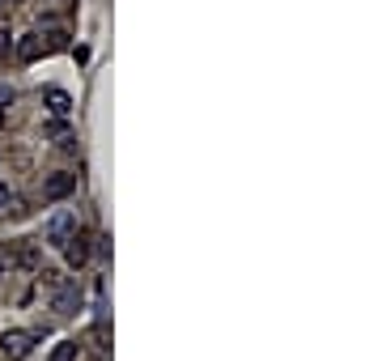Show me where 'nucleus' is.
Listing matches in <instances>:
<instances>
[{"mask_svg": "<svg viewBox=\"0 0 382 361\" xmlns=\"http://www.w3.org/2000/svg\"><path fill=\"white\" fill-rule=\"evenodd\" d=\"M77 191V175L73 170H51L47 179H43V200H51V204H56V200H68Z\"/></svg>", "mask_w": 382, "mask_h": 361, "instance_id": "nucleus-1", "label": "nucleus"}, {"mask_svg": "<svg viewBox=\"0 0 382 361\" xmlns=\"http://www.w3.org/2000/svg\"><path fill=\"white\" fill-rule=\"evenodd\" d=\"M73 230H77V213L73 209H56V213H51V221H47V242L51 246H64L73 238Z\"/></svg>", "mask_w": 382, "mask_h": 361, "instance_id": "nucleus-2", "label": "nucleus"}, {"mask_svg": "<svg viewBox=\"0 0 382 361\" xmlns=\"http://www.w3.org/2000/svg\"><path fill=\"white\" fill-rule=\"evenodd\" d=\"M30 348H34L30 332H5V336H0V357H5V361H26Z\"/></svg>", "mask_w": 382, "mask_h": 361, "instance_id": "nucleus-3", "label": "nucleus"}, {"mask_svg": "<svg viewBox=\"0 0 382 361\" xmlns=\"http://www.w3.org/2000/svg\"><path fill=\"white\" fill-rule=\"evenodd\" d=\"M51 306H56L60 315H77V306H81L77 281H56V297H51Z\"/></svg>", "mask_w": 382, "mask_h": 361, "instance_id": "nucleus-4", "label": "nucleus"}, {"mask_svg": "<svg viewBox=\"0 0 382 361\" xmlns=\"http://www.w3.org/2000/svg\"><path fill=\"white\" fill-rule=\"evenodd\" d=\"M64 255H68L73 268H81V264L89 260V234H77V230H73V238L64 242Z\"/></svg>", "mask_w": 382, "mask_h": 361, "instance_id": "nucleus-5", "label": "nucleus"}, {"mask_svg": "<svg viewBox=\"0 0 382 361\" xmlns=\"http://www.w3.org/2000/svg\"><path fill=\"white\" fill-rule=\"evenodd\" d=\"M47 107L56 111V115H68V111H73V98H68L64 89H47Z\"/></svg>", "mask_w": 382, "mask_h": 361, "instance_id": "nucleus-6", "label": "nucleus"}, {"mask_svg": "<svg viewBox=\"0 0 382 361\" xmlns=\"http://www.w3.org/2000/svg\"><path fill=\"white\" fill-rule=\"evenodd\" d=\"M81 357V344L77 340H60L56 348H51V361H77Z\"/></svg>", "mask_w": 382, "mask_h": 361, "instance_id": "nucleus-7", "label": "nucleus"}, {"mask_svg": "<svg viewBox=\"0 0 382 361\" xmlns=\"http://www.w3.org/2000/svg\"><path fill=\"white\" fill-rule=\"evenodd\" d=\"M43 30H47V38H51V47H68V30L64 26H56V22H51V17H43Z\"/></svg>", "mask_w": 382, "mask_h": 361, "instance_id": "nucleus-8", "label": "nucleus"}, {"mask_svg": "<svg viewBox=\"0 0 382 361\" xmlns=\"http://www.w3.org/2000/svg\"><path fill=\"white\" fill-rule=\"evenodd\" d=\"M13 51H17V56L30 64V60H38V51H43V43L38 38H22V43H13Z\"/></svg>", "mask_w": 382, "mask_h": 361, "instance_id": "nucleus-9", "label": "nucleus"}, {"mask_svg": "<svg viewBox=\"0 0 382 361\" xmlns=\"http://www.w3.org/2000/svg\"><path fill=\"white\" fill-rule=\"evenodd\" d=\"M13 43H17V38H13L9 30H0V64H5V60L13 56Z\"/></svg>", "mask_w": 382, "mask_h": 361, "instance_id": "nucleus-10", "label": "nucleus"}, {"mask_svg": "<svg viewBox=\"0 0 382 361\" xmlns=\"http://www.w3.org/2000/svg\"><path fill=\"white\" fill-rule=\"evenodd\" d=\"M5 102H13V89H9V85H0V107H5Z\"/></svg>", "mask_w": 382, "mask_h": 361, "instance_id": "nucleus-11", "label": "nucleus"}, {"mask_svg": "<svg viewBox=\"0 0 382 361\" xmlns=\"http://www.w3.org/2000/svg\"><path fill=\"white\" fill-rule=\"evenodd\" d=\"M5 204H9V187H5V183H0V209H5Z\"/></svg>", "mask_w": 382, "mask_h": 361, "instance_id": "nucleus-12", "label": "nucleus"}, {"mask_svg": "<svg viewBox=\"0 0 382 361\" xmlns=\"http://www.w3.org/2000/svg\"><path fill=\"white\" fill-rule=\"evenodd\" d=\"M5 268H9V264H5V251H0V277H5Z\"/></svg>", "mask_w": 382, "mask_h": 361, "instance_id": "nucleus-13", "label": "nucleus"}, {"mask_svg": "<svg viewBox=\"0 0 382 361\" xmlns=\"http://www.w3.org/2000/svg\"><path fill=\"white\" fill-rule=\"evenodd\" d=\"M5 119H9V111H5V107H0V128H5Z\"/></svg>", "mask_w": 382, "mask_h": 361, "instance_id": "nucleus-14", "label": "nucleus"}, {"mask_svg": "<svg viewBox=\"0 0 382 361\" xmlns=\"http://www.w3.org/2000/svg\"><path fill=\"white\" fill-rule=\"evenodd\" d=\"M5 9H9V0H0V13H5Z\"/></svg>", "mask_w": 382, "mask_h": 361, "instance_id": "nucleus-15", "label": "nucleus"}, {"mask_svg": "<svg viewBox=\"0 0 382 361\" xmlns=\"http://www.w3.org/2000/svg\"><path fill=\"white\" fill-rule=\"evenodd\" d=\"M51 5H60V0H51Z\"/></svg>", "mask_w": 382, "mask_h": 361, "instance_id": "nucleus-16", "label": "nucleus"}, {"mask_svg": "<svg viewBox=\"0 0 382 361\" xmlns=\"http://www.w3.org/2000/svg\"><path fill=\"white\" fill-rule=\"evenodd\" d=\"M9 5H17V0H9Z\"/></svg>", "mask_w": 382, "mask_h": 361, "instance_id": "nucleus-17", "label": "nucleus"}]
</instances>
